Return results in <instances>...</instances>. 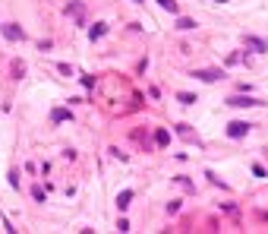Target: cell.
I'll return each mask as SVG.
<instances>
[{"label":"cell","mask_w":268,"mask_h":234,"mask_svg":"<svg viewBox=\"0 0 268 234\" xmlns=\"http://www.w3.org/2000/svg\"><path fill=\"white\" fill-rule=\"evenodd\" d=\"M249 130H253L249 120H230V124H227V136H230V140H243Z\"/></svg>","instance_id":"cell-1"},{"label":"cell","mask_w":268,"mask_h":234,"mask_svg":"<svg viewBox=\"0 0 268 234\" xmlns=\"http://www.w3.org/2000/svg\"><path fill=\"white\" fill-rule=\"evenodd\" d=\"M227 105H230V108H259L262 101H259V98H249V95H233V98H227Z\"/></svg>","instance_id":"cell-2"},{"label":"cell","mask_w":268,"mask_h":234,"mask_svg":"<svg viewBox=\"0 0 268 234\" xmlns=\"http://www.w3.org/2000/svg\"><path fill=\"white\" fill-rule=\"evenodd\" d=\"M243 45L249 51H256V54H265V51H268V41L265 38H256V35H243Z\"/></svg>","instance_id":"cell-3"},{"label":"cell","mask_w":268,"mask_h":234,"mask_svg":"<svg viewBox=\"0 0 268 234\" xmlns=\"http://www.w3.org/2000/svg\"><path fill=\"white\" fill-rule=\"evenodd\" d=\"M0 32H3V35L10 38V41H22V38H25V32H22L16 22H10V25H0Z\"/></svg>","instance_id":"cell-4"},{"label":"cell","mask_w":268,"mask_h":234,"mask_svg":"<svg viewBox=\"0 0 268 234\" xmlns=\"http://www.w3.org/2000/svg\"><path fill=\"white\" fill-rule=\"evenodd\" d=\"M193 76H196V79H202V82H218L224 73L221 70H196Z\"/></svg>","instance_id":"cell-5"},{"label":"cell","mask_w":268,"mask_h":234,"mask_svg":"<svg viewBox=\"0 0 268 234\" xmlns=\"http://www.w3.org/2000/svg\"><path fill=\"white\" fill-rule=\"evenodd\" d=\"M70 117L73 114L66 108H54V111H51V120H54V124H63V120H70Z\"/></svg>","instance_id":"cell-6"},{"label":"cell","mask_w":268,"mask_h":234,"mask_svg":"<svg viewBox=\"0 0 268 234\" xmlns=\"http://www.w3.org/2000/svg\"><path fill=\"white\" fill-rule=\"evenodd\" d=\"M105 32H107V29H105V22H95L92 29H89V35H92V41H95V38H101V35H105Z\"/></svg>","instance_id":"cell-7"},{"label":"cell","mask_w":268,"mask_h":234,"mask_svg":"<svg viewBox=\"0 0 268 234\" xmlns=\"http://www.w3.org/2000/svg\"><path fill=\"white\" fill-rule=\"evenodd\" d=\"M129 199H133V190H123V193L117 196V206H120V209H126V206H129Z\"/></svg>","instance_id":"cell-8"},{"label":"cell","mask_w":268,"mask_h":234,"mask_svg":"<svg viewBox=\"0 0 268 234\" xmlns=\"http://www.w3.org/2000/svg\"><path fill=\"white\" fill-rule=\"evenodd\" d=\"M155 143H158V146H167V143H170V133H167V130H158V133H155Z\"/></svg>","instance_id":"cell-9"},{"label":"cell","mask_w":268,"mask_h":234,"mask_svg":"<svg viewBox=\"0 0 268 234\" xmlns=\"http://www.w3.org/2000/svg\"><path fill=\"white\" fill-rule=\"evenodd\" d=\"M177 29L189 32V29H196V22H193V19H186V16H180V19H177Z\"/></svg>","instance_id":"cell-10"},{"label":"cell","mask_w":268,"mask_h":234,"mask_svg":"<svg viewBox=\"0 0 268 234\" xmlns=\"http://www.w3.org/2000/svg\"><path fill=\"white\" fill-rule=\"evenodd\" d=\"M177 98H180V105H196V95H189V92H180Z\"/></svg>","instance_id":"cell-11"},{"label":"cell","mask_w":268,"mask_h":234,"mask_svg":"<svg viewBox=\"0 0 268 234\" xmlns=\"http://www.w3.org/2000/svg\"><path fill=\"white\" fill-rule=\"evenodd\" d=\"M161 3V10H167V13H177V0H158Z\"/></svg>","instance_id":"cell-12"},{"label":"cell","mask_w":268,"mask_h":234,"mask_svg":"<svg viewBox=\"0 0 268 234\" xmlns=\"http://www.w3.org/2000/svg\"><path fill=\"white\" fill-rule=\"evenodd\" d=\"M70 13L76 16V22H82V3H70Z\"/></svg>","instance_id":"cell-13"},{"label":"cell","mask_w":268,"mask_h":234,"mask_svg":"<svg viewBox=\"0 0 268 234\" xmlns=\"http://www.w3.org/2000/svg\"><path fill=\"white\" fill-rule=\"evenodd\" d=\"M177 130H180V136H183V140H196V136H193V130H189L186 124H180Z\"/></svg>","instance_id":"cell-14"},{"label":"cell","mask_w":268,"mask_h":234,"mask_svg":"<svg viewBox=\"0 0 268 234\" xmlns=\"http://www.w3.org/2000/svg\"><path fill=\"white\" fill-rule=\"evenodd\" d=\"M253 174H256V177H268V171L262 168V164H253Z\"/></svg>","instance_id":"cell-15"},{"label":"cell","mask_w":268,"mask_h":234,"mask_svg":"<svg viewBox=\"0 0 268 234\" xmlns=\"http://www.w3.org/2000/svg\"><path fill=\"white\" fill-rule=\"evenodd\" d=\"M214 3H227V0H214Z\"/></svg>","instance_id":"cell-16"},{"label":"cell","mask_w":268,"mask_h":234,"mask_svg":"<svg viewBox=\"0 0 268 234\" xmlns=\"http://www.w3.org/2000/svg\"><path fill=\"white\" fill-rule=\"evenodd\" d=\"M265 155H268V149H265Z\"/></svg>","instance_id":"cell-17"},{"label":"cell","mask_w":268,"mask_h":234,"mask_svg":"<svg viewBox=\"0 0 268 234\" xmlns=\"http://www.w3.org/2000/svg\"><path fill=\"white\" fill-rule=\"evenodd\" d=\"M136 3H139V0H136Z\"/></svg>","instance_id":"cell-18"}]
</instances>
